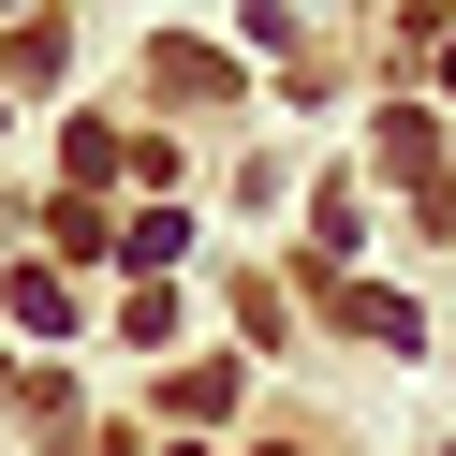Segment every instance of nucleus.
Returning a JSON list of instances; mask_svg holds the SVG:
<instances>
[{"label": "nucleus", "mask_w": 456, "mask_h": 456, "mask_svg": "<svg viewBox=\"0 0 456 456\" xmlns=\"http://www.w3.org/2000/svg\"><path fill=\"white\" fill-rule=\"evenodd\" d=\"M15 324H30V338H74V295H60V265H15Z\"/></svg>", "instance_id": "1"}, {"label": "nucleus", "mask_w": 456, "mask_h": 456, "mask_svg": "<svg viewBox=\"0 0 456 456\" xmlns=\"http://www.w3.org/2000/svg\"><path fill=\"white\" fill-rule=\"evenodd\" d=\"M162 412H191V427H221V412H236V368H177V383H162Z\"/></svg>", "instance_id": "2"}, {"label": "nucleus", "mask_w": 456, "mask_h": 456, "mask_svg": "<svg viewBox=\"0 0 456 456\" xmlns=\"http://www.w3.org/2000/svg\"><path fill=\"white\" fill-rule=\"evenodd\" d=\"M427 74H442V89H456V45H442V60H427Z\"/></svg>", "instance_id": "3"}]
</instances>
